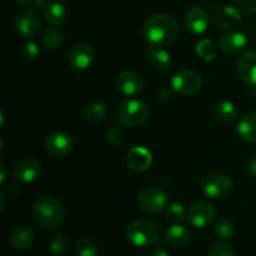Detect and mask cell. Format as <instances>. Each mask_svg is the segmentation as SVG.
Masks as SVG:
<instances>
[{"label": "cell", "instance_id": "cell-24", "mask_svg": "<svg viewBox=\"0 0 256 256\" xmlns=\"http://www.w3.org/2000/svg\"><path fill=\"white\" fill-rule=\"evenodd\" d=\"M65 35L59 28H48L40 35V44L48 50H55L64 44Z\"/></svg>", "mask_w": 256, "mask_h": 256}, {"label": "cell", "instance_id": "cell-11", "mask_svg": "<svg viewBox=\"0 0 256 256\" xmlns=\"http://www.w3.org/2000/svg\"><path fill=\"white\" fill-rule=\"evenodd\" d=\"M12 178L22 182H32L42 174V165L32 158H24L14 164L12 169Z\"/></svg>", "mask_w": 256, "mask_h": 256}, {"label": "cell", "instance_id": "cell-21", "mask_svg": "<svg viewBox=\"0 0 256 256\" xmlns=\"http://www.w3.org/2000/svg\"><path fill=\"white\" fill-rule=\"evenodd\" d=\"M44 18L49 24L62 25L68 18V10L62 2L56 0L46 2L44 6Z\"/></svg>", "mask_w": 256, "mask_h": 256}, {"label": "cell", "instance_id": "cell-1", "mask_svg": "<svg viewBox=\"0 0 256 256\" xmlns=\"http://www.w3.org/2000/svg\"><path fill=\"white\" fill-rule=\"evenodd\" d=\"M179 22L172 14L160 12L150 16L142 28V35L150 46H165L179 35Z\"/></svg>", "mask_w": 256, "mask_h": 256}, {"label": "cell", "instance_id": "cell-30", "mask_svg": "<svg viewBox=\"0 0 256 256\" xmlns=\"http://www.w3.org/2000/svg\"><path fill=\"white\" fill-rule=\"evenodd\" d=\"M196 55L204 62H212L216 56V49L212 40L202 39L196 44Z\"/></svg>", "mask_w": 256, "mask_h": 256}, {"label": "cell", "instance_id": "cell-27", "mask_svg": "<svg viewBox=\"0 0 256 256\" xmlns=\"http://www.w3.org/2000/svg\"><path fill=\"white\" fill-rule=\"evenodd\" d=\"M49 250L55 256H65L69 252V239L62 232H56L49 242Z\"/></svg>", "mask_w": 256, "mask_h": 256}, {"label": "cell", "instance_id": "cell-35", "mask_svg": "<svg viewBox=\"0 0 256 256\" xmlns=\"http://www.w3.org/2000/svg\"><path fill=\"white\" fill-rule=\"evenodd\" d=\"M16 2L25 10H36L39 8L44 6L46 0H16Z\"/></svg>", "mask_w": 256, "mask_h": 256}, {"label": "cell", "instance_id": "cell-32", "mask_svg": "<svg viewBox=\"0 0 256 256\" xmlns=\"http://www.w3.org/2000/svg\"><path fill=\"white\" fill-rule=\"evenodd\" d=\"M125 138H126V132L124 128L119 126V125L110 128L106 132V142L114 146L122 144L125 142Z\"/></svg>", "mask_w": 256, "mask_h": 256}, {"label": "cell", "instance_id": "cell-2", "mask_svg": "<svg viewBox=\"0 0 256 256\" xmlns=\"http://www.w3.org/2000/svg\"><path fill=\"white\" fill-rule=\"evenodd\" d=\"M32 216L35 224L44 230H55L62 224L65 210L56 198L44 195L38 198L32 208Z\"/></svg>", "mask_w": 256, "mask_h": 256}, {"label": "cell", "instance_id": "cell-6", "mask_svg": "<svg viewBox=\"0 0 256 256\" xmlns=\"http://www.w3.org/2000/svg\"><path fill=\"white\" fill-rule=\"evenodd\" d=\"M205 194L212 199H225L232 190V182L224 174H212L200 180Z\"/></svg>", "mask_w": 256, "mask_h": 256}, {"label": "cell", "instance_id": "cell-33", "mask_svg": "<svg viewBox=\"0 0 256 256\" xmlns=\"http://www.w3.org/2000/svg\"><path fill=\"white\" fill-rule=\"evenodd\" d=\"M20 54H22V56L25 60H35L40 54L39 45L36 42L29 40V42H24L22 45V48H20Z\"/></svg>", "mask_w": 256, "mask_h": 256}, {"label": "cell", "instance_id": "cell-16", "mask_svg": "<svg viewBox=\"0 0 256 256\" xmlns=\"http://www.w3.org/2000/svg\"><path fill=\"white\" fill-rule=\"evenodd\" d=\"M152 164V154L145 146H134L129 150L126 156V165L130 170L142 172Z\"/></svg>", "mask_w": 256, "mask_h": 256}, {"label": "cell", "instance_id": "cell-18", "mask_svg": "<svg viewBox=\"0 0 256 256\" xmlns=\"http://www.w3.org/2000/svg\"><path fill=\"white\" fill-rule=\"evenodd\" d=\"M192 239L189 229L180 224H174L164 232V242L172 249H182L186 246Z\"/></svg>", "mask_w": 256, "mask_h": 256}, {"label": "cell", "instance_id": "cell-36", "mask_svg": "<svg viewBox=\"0 0 256 256\" xmlns=\"http://www.w3.org/2000/svg\"><path fill=\"white\" fill-rule=\"evenodd\" d=\"M236 4L242 12H248V14L256 12V0H236Z\"/></svg>", "mask_w": 256, "mask_h": 256}, {"label": "cell", "instance_id": "cell-37", "mask_svg": "<svg viewBox=\"0 0 256 256\" xmlns=\"http://www.w3.org/2000/svg\"><path fill=\"white\" fill-rule=\"evenodd\" d=\"M158 96H159V100L162 102H169L172 99V92L168 88H162V89H160Z\"/></svg>", "mask_w": 256, "mask_h": 256}, {"label": "cell", "instance_id": "cell-39", "mask_svg": "<svg viewBox=\"0 0 256 256\" xmlns=\"http://www.w3.org/2000/svg\"><path fill=\"white\" fill-rule=\"evenodd\" d=\"M248 166H249L250 174H252V176H254L256 179V156H254L252 160H250L249 165H248Z\"/></svg>", "mask_w": 256, "mask_h": 256}, {"label": "cell", "instance_id": "cell-9", "mask_svg": "<svg viewBox=\"0 0 256 256\" xmlns=\"http://www.w3.org/2000/svg\"><path fill=\"white\" fill-rule=\"evenodd\" d=\"M216 216V209L209 202H194L186 212V219L192 226L205 228Z\"/></svg>", "mask_w": 256, "mask_h": 256}, {"label": "cell", "instance_id": "cell-10", "mask_svg": "<svg viewBox=\"0 0 256 256\" xmlns=\"http://www.w3.org/2000/svg\"><path fill=\"white\" fill-rule=\"evenodd\" d=\"M14 24L16 32L26 39L36 36L42 29V20H40L39 15L35 14L32 10L20 12L15 18Z\"/></svg>", "mask_w": 256, "mask_h": 256}, {"label": "cell", "instance_id": "cell-26", "mask_svg": "<svg viewBox=\"0 0 256 256\" xmlns=\"http://www.w3.org/2000/svg\"><path fill=\"white\" fill-rule=\"evenodd\" d=\"M106 115V106L102 102H90L82 110V118L92 124H99V122H104Z\"/></svg>", "mask_w": 256, "mask_h": 256}, {"label": "cell", "instance_id": "cell-3", "mask_svg": "<svg viewBox=\"0 0 256 256\" xmlns=\"http://www.w3.org/2000/svg\"><path fill=\"white\" fill-rule=\"evenodd\" d=\"M160 232L154 222L139 219L130 222L126 228V239L130 244L138 248H149L159 242Z\"/></svg>", "mask_w": 256, "mask_h": 256}, {"label": "cell", "instance_id": "cell-29", "mask_svg": "<svg viewBox=\"0 0 256 256\" xmlns=\"http://www.w3.org/2000/svg\"><path fill=\"white\" fill-rule=\"evenodd\" d=\"M186 218L185 208L180 202H172L165 208V219L172 224H180Z\"/></svg>", "mask_w": 256, "mask_h": 256}, {"label": "cell", "instance_id": "cell-22", "mask_svg": "<svg viewBox=\"0 0 256 256\" xmlns=\"http://www.w3.org/2000/svg\"><path fill=\"white\" fill-rule=\"evenodd\" d=\"M148 60L152 69L165 72L172 65V56L165 49L160 46H152L148 50Z\"/></svg>", "mask_w": 256, "mask_h": 256}, {"label": "cell", "instance_id": "cell-20", "mask_svg": "<svg viewBox=\"0 0 256 256\" xmlns=\"http://www.w3.org/2000/svg\"><path fill=\"white\" fill-rule=\"evenodd\" d=\"M9 242L15 250L25 252L34 245L35 234L29 226H18L10 234Z\"/></svg>", "mask_w": 256, "mask_h": 256}, {"label": "cell", "instance_id": "cell-34", "mask_svg": "<svg viewBox=\"0 0 256 256\" xmlns=\"http://www.w3.org/2000/svg\"><path fill=\"white\" fill-rule=\"evenodd\" d=\"M208 256H234V250L228 242H216L210 248Z\"/></svg>", "mask_w": 256, "mask_h": 256}, {"label": "cell", "instance_id": "cell-8", "mask_svg": "<svg viewBox=\"0 0 256 256\" xmlns=\"http://www.w3.org/2000/svg\"><path fill=\"white\" fill-rule=\"evenodd\" d=\"M74 144L72 136L62 132H50L44 142L46 152L55 158H64L69 155L74 149Z\"/></svg>", "mask_w": 256, "mask_h": 256}, {"label": "cell", "instance_id": "cell-28", "mask_svg": "<svg viewBox=\"0 0 256 256\" xmlns=\"http://www.w3.org/2000/svg\"><path fill=\"white\" fill-rule=\"evenodd\" d=\"M74 252L76 256H98L99 248L96 242H92L89 238H82L75 242Z\"/></svg>", "mask_w": 256, "mask_h": 256}, {"label": "cell", "instance_id": "cell-25", "mask_svg": "<svg viewBox=\"0 0 256 256\" xmlns=\"http://www.w3.org/2000/svg\"><path fill=\"white\" fill-rule=\"evenodd\" d=\"M214 115L218 120L222 122H232L238 118V109L232 102L222 100L214 106Z\"/></svg>", "mask_w": 256, "mask_h": 256}, {"label": "cell", "instance_id": "cell-14", "mask_svg": "<svg viewBox=\"0 0 256 256\" xmlns=\"http://www.w3.org/2000/svg\"><path fill=\"white\" fill-rule=\"evenodd\" d=\"M212 22L220 29H230L242 22V14L232 5H220L212 10Z\"/></svg>", "mask_w": 256, "mask_h": 256}, {"label": "cell", "instance_id": "cell-12", "mask_svg": "<svg viewBox=\"0 0 256 256\" xmlns=\"http://www.w3.org/2000/svg\"><path fill=\"white\" fill-rule=\"evenodd\" d=\"M94 60V49L88 42H78L68 52L69 65L75 70H85Z\"/></svg>", "mask_w": 256, "mask_h": 256}, {"label": "cell", "instance_id": "cell-7", "mask_svg": "<svg viewBox=\"0 0 256 256\" xmlns=\"http://www.w3.org/2000/svg\"><path fill=\"white\" fill-rule=\"evenodd\" d=\"M202 76L194 70H180L172 76V88L182 95H192L202 88Z\"/></svg>", "mask_w": 256, "mask_h": 256}, {"label": "cell", "instance_id": "cell-17", "mask_svg": "<svg viewBox=\"0 0 256 256\" xmlns=\"http://www.w3.org/2000/svg\"><path fill=\"white\" fill-rule=\"evenodd\" d=\"M184 22L186 29L192 34H202L209 26V15L202 8L194 6L186 12Z\"/></svg>", "mask_w": 256, "mask_h": 256}, {"label": "cell", "instance_id": "cell-40", "mask_svg": "<svg viewBox=\"0 0 256 256\" xmlns=\"http://www.w3.org/2000/svg\"><path fill=\"white\" fill-rule=\"evenodd\" d=\"M0 169H2V178H0V182H4L5 176H6V168L4 164L0 165Z\"/></svg>", "mask_w": 256, "mask_h": 256}, {"label": "cell", "instance_id": "cell-13", "mask_svg": "<svg viewBox=\"0 0 256 256\" xmlns=\"http://www.w3.org/2000/svg\"><path fill=\"white\" fill-rule=\"evenodd\" d=\"M116 86L126 96H136L142 92L144 80L142 75L132 70L122 72L116 78Z\"/></svg>", "mask_w": 256, "mask_h": 256}, {"label": "cell", "instance_id": "cell-31", "mask_svg": "<svg viewBox=\"0 0 256 256\" xmlns=\"http://www.w3.org/2000/svg\"><path fill=\"white\" fill-rule=\"evenodd\" d=\"M214 234L215 236L222 240H229L234 236L235 228L230 220L222 219L214 225Z\"/></svg>", "mask_w": 256, "mask_h": 256}, {"label": "cell", "instance_id": "cell-5", "mask_svg": "<svg viewBox=\"0 0 256 256\" xmlns=\"http://www.w3.org/2000/svg\"><path fill=\"white\" fill-rule=\"evenodd\" d=\"M136 205L145 214H158L168 206V195L158 188H146L138 195Z\"/></svg>", "mask_w": 256, "mask_h": 256}, {"label": "cell", "instance_id": "cell-38", "mask_svg": "<svg viewBox=\"0 0 256 256\" xmlns=\"http://www.w3.org/2000/svg\"><path fill=\"white\" fill-rule=\"evenodd\" d=\"M149 256H169L166 252V250L162 249V248H155L154 250H152Z\"/></svg>", "mask_w": 256, "mask_h": 256}, {"label": "cell", "instance_id": "cell-23", "mask_svg": "<svg viewBox=\"0 0 256 256\" xmlns=\"http://www.w3.org/2000/svg\"><path fill=\"white\" fill-rule=\"evenodd\" d=\"M238 134L244 142H256V112L246 114L240 119L238 124Z\"/></svg>", "mask_w": 256, "mask_h": 256}, {"label": "cell", "instance_id": "cell-15", "mask_svg": "<svg viewBox=\"0 0 256 256\" xmlns=\"http://www.w3.org/2000/svg\"><path fill=\"white\" fill-rule=\"evenodd\" d=\"M236 72L240 79L250 86H256V52H246L238 59Z\"/></svg>", "mask_w": 256, "mask_h": 256}, {"label": "cell", "instance_id": "cell-19", "mask_svg": "<svg viewBox=\"0 0 256 256\" xmlns=\"http://www.w3.org/2000/svg\"><path fill=\"white\" fill-rule=\"evenodd\" d=\"M248 45L246 35L240 32H230L222 35L219 40V46L225 54L234 55L242 52Z\"/></svg>", "mask_w": 256, "mask_h": 256}, {"label": "cell", "instance_id": "cell-4", "mask_svg": "<svg viewBox=\"0 0 256 256\" xmlns=\"http://www.w3.org/2000/svg\"><path fill=\"white\" fill-rule=\"evenodd\" d=\"M116 119L124 126H138L149 118V108L144 102L138 99H125L116 106Z\"/></svg>", "mask_w": 256, "mask_h": 256}, {"label": "cell", "instance_id": "cell-41", "mask_svg": "<svg viewBox=\"0 0 256 256\" xmlns=\"http://www.w3.org/2000/svg\"><path fill=\"white\" fill-rule=\"evenodd\" d=\"M104 256H105V255H104Z\"/></svg>", "mask_w": 256, "mask_h": 256}]
</instances>
